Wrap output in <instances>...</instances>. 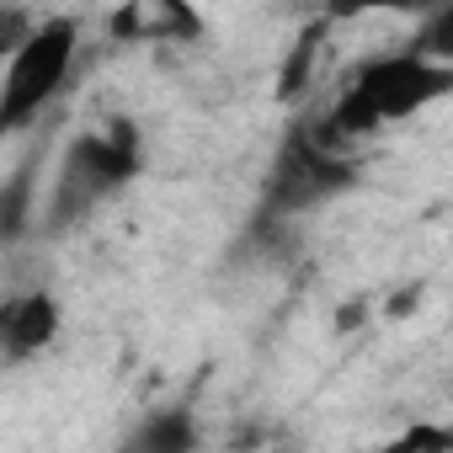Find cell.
Returning a JSON list of instances; mask_svg holds the SVG:
<instances>
[{
    "instance_id": "1",
    "label": "cell",
    "mask_w": 453,
    "mask_h": 453,
    "mask_svg": "<svg viewBox=\"0 0 453 453\" xmlns=\"http://www.w3.org/2000/svg\"><path fill=\"white\" fill-rule=\"evenodd\" d=\"M442 96H453V70L448 65H432V59H421L411 49H395V54L368 59L352 75V86L336 96V107L320 123H310V134L320 139V150L342 155L352 139H368L384 123L416 118L421 107H432Z\"/></svg>"
},
{
    "instance_id": "2",
    "label": "cell",
    "mask_w": 453,
    "mask_h": 453,
    "mask_svg": "<svg viewBox=\"0 0 453 453\" xmlns=\"http://www.w3.org/2000/svg\"><path fill=\"white\" fill-rule=\"evenodd\" d=\"M139 165H144V155H139V128H134L128 118H112L102 134L70 139L65 165H59V181H54V197H49L43 230H49V235H65L70 224H81L102 197L123 192V187L139 176Z\"/></svg>"
},
{
    "instance_id": "3",
    "label": "cell",
    "mask_w": 453,
    "mask_h": 453,
    "mask_svg": "<svg viewBox=\"0 0 453 453\" xmlns=\"http://www.w3.org/2000/svg\"><path fill=\"white\" fill-rule=\"evenodd\" d=\"M75 49H81V27L70 17H49L33 43L6 59V81H0V134L27 128L70 81L75 70Z\"/></svg>"
},
{
    "instance_id": "4",
    "label": "cell",
    "mask_w": 453,
    "mask_h": 453,
    "mask_svg": "<svg viewBox=\"0 0 453 453\" xmlns=\"http://www.w3.org/2000/svg\"><path fill=\"white\" fill-rule=\"evenodd\" d=\"M352 181H357L352 160L320 150V139H315L310 123H304V128H294V134L283 139V150H278V160H273V171H267V208H273V213H310V208H320L326 197L347 192Z\"/></svg>"
},
{
    "instance_id": "5",
    "label": "cell",
    "mask_w": 453,
    "mask_h": 453,
    "mask_svg": "<svg viewBox=\"0 0 453 453\" xmlns=\"http://www.w3.org/2000/svg\"><path fill=\"white\" fill-rule=\"evenodd\" d=\"M59 326H65V310H59V299L49 288L17 294L6 310H0V357H6V368H22L27 357L49 352Z\"/></svg>"
},
{
    "instance_id": "6",
    "label": "cell",
    "mask_w": 453,
    "mask_h": 453,
    "mask_svg": "<svg viewBox=\"0 0 453 453\" xmlns=\"http://www.w3.org/2000/svg\"><path fill=\"white\" fill-rule=\"evenodd\" d=\"M128 442H134L139 453H197L203 432H197V416H192L187 405H160V411H150V416L128 432Z\"/></svg>"
},
{
    "instance_id": "7",
    "label": "cell",
    "mask_w": 453,
    "mask_h": 453,
    "mask_svg": "<svg viewBox=\"0 0 453 453\" xmlns=\"http://www.w3.org/2000/svg\"><path fill=\"white\" fill-rule=\"evenodd\" d=\"M27 224H33V165H22L0 192V241L17 246L27 235Z\"/></svg>"
},
{
    "instance_id": "8",
    "label": "cell",
    "mask_w": 453,
    "mask_h": 453,
    "mask_svg": "<svg viewBox=\"0 0 453 453\" xmlns=\"http://www.w3.org/2000/svg\"><path fill=\"white\" fill-rule=\"evenodd\" d=\"M320 38H326V22H315V27H310V33L288 49V59H283V70H278V96H283V102H294V96H304V91H310Z\"/></svg>"
},
{
    "instance_id": "9",
    "label": "cell",
    "mask_w": 453,
    "mask_h": 453,
    "mask_svg": "<svg viewBox=\"0 0 453 453\" xmlns=\"http://www.w3.org/2000/svg\"><path fill=\"white\" fill-rule=\"evenodd\" d=\"M405 49L421 54V59H432V65H448V70H453V6H437V12L411 33Z\"/></svg>"
},
{
    "instance_id": "10",
    "label": "cell",
    "mask_w": 453,
    "mask_h": 453,
    "mask_svg": "<svg viewBox=\"0 0 453 453\" xmlns=\"http://www.w3.org/2000/svg\"><path fill=\"white\" fill-rule=\"evenodd\" d=\"M379 453H453V426H432V421H416V426H405L389 448H379Z\"/></svg>"
},
{
    "instance_id": "11",
    "label": "cell",
    "mask_w": 453,
    "mask_h": 453,
    "mask_svg": "<svg viewBox=\"0 0 453 453\" xmlns=\"http://www.w3.org/2000/svg\"><path fill=\"white\" fill-rule=\"evenodd\" d=\"M368 320V299H352L347 310H336V331H357Z\"/></svg>"
},
{
    "instance_id": "12",
    "label": "cell",
    "mask_w": 453,
    "mask_h": 453,
    "mask_svg": "<svg viewBox=\"0 0 453 453\" xmlns=\"http://www.w3.org/2000/svg\"><path fill=\"white\" fill-rule=\"evenodd\" d=\"M411 310H416V288H405V294L389 304V315H411Z\"/></svg>"
},
{
    "instance_id": "13",
    "label": "cell",
    "mask_w": 453,
    "mask_h": 453,
    "mask_svg": "<svg viewBox=\"0 0 453 453\" xmlns=\"http://www.w3.org/2000/svg\"><path fill=\"white\" fill-rule=\"evenodd\" d=\"M118 453H139V448H134V442H128V437H123V442H118Z\"/></svg>"
},
{
    "instance_id": "14",
    "label": "cell",
    "mask_w": 453,
    "mask_h": 453,
    "mask_svg": "<svg viewBox=\"0 0 453 453\" xmlns=\"http://www.w3.org/2000/svg\"><path fill=\"white\" fill-rule=\"evenodd\" d=\"M278 453H288V448H278Z\"/></svg>"
}]
</instances>
